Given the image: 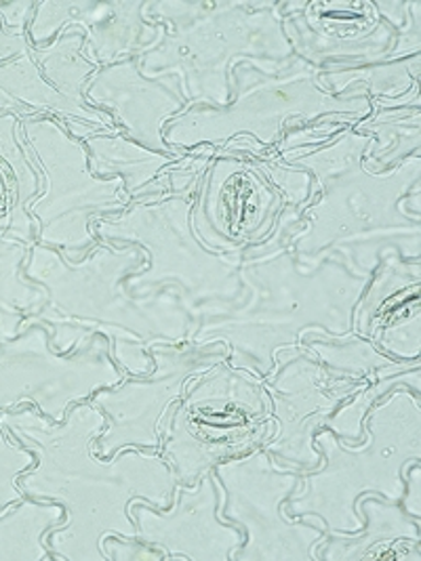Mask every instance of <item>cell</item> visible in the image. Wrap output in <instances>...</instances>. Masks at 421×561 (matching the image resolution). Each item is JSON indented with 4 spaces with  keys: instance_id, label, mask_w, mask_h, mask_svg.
<instances>
[{
    "instance_id": "obj_1",
    "label": "cell",
    "mask_w": 421,
    "mask_h": 561,
    "mask_svg": "<svg viewBox=\"0 0 421 561\" xmlns=\"http://www.w3.org/2000/svg\"><path fill=\"white\" fill-rule=\"evenodd\" d=\"M373 137L338 121L299 125L270 148L312 178V196L289 236L299 263L316 267L340 255L361 276H373L386 253L421 259V153L375 173L365 164Z\"/></svg>"
},
{
    "instance_id": "obj_2",
    "label": "cell",
    "mask_w": 421,
    "mask_h": 561,
    "mask_svg": "<svg viewBox=\"0 0 421 561\" xmlns=\"http://www.w3.org/2000/svg\"><path fill=\"white\" fill-rule=\"evenodd\" d=\"M0 427L36 459L18 480L24 496L66 511V522L45 536L53 560L107 561L105 536L137 538L133 501L157 510L173 505L178 480L160 453L129 448L112 459L95 455L105 416L91 402L72 407L64 423L26 404L0 412Z\"/></svg>"
},
{
    "instance_id": "obj_3",
    "label": "cell",
    "mask_w": 421,
    "mask_h": 561,
    "mask_svg": "<svg viewBox=\"0 0 421 561\" xmlns=\"http://www.w3.org/2000/svg\"><path fill=\"white\" fill-rule=\"evenodd\" d=\"M297 224H287L265 244L247 249L240 263L242 299L226 309L194 316L192 345L224 343L228 364L258 379L274 370V357L295 350L308 334L343 336L371 276L354 274L340 255L306 267L289 249Z\"/></svg>"
},
{
    "instance_id": "obj_4",
    "label": "cell",
    "mask_w": 421,
    "mask_h": 561,
    "mask_svg": "<svg viewBox=\"0 0 421 561\" xmlns=\"http://www.w3.org/2000/svg\"><path fill=\"white\" fill-rule=\"evenodd\" d=\"M146 263L148 256L135 244L100 242L79 263L34 244L24 276L47 290V304L32 318L49 329L52 345L61 354L104 334L127 377H144L155 368L152 347L187 343L196 327L175 290L135 297L125 288Z\"/></svg>"
},
{
    "instance_id": "obj_5",
    "label": "cell",
    "mask_w": 421,
    "mask_h": 561,
    "mask_svg": "<svg viewBox=\"0 0 421 561\" xmlns=\"http://www.w3.org/2000/svg\"><path fill=\"white\" fill-rule=\"evenodd\" d=\"M144 18L164 32L155 49L135 57L137 68L146 78H180L187 107H226L238 61L274 70L295 57L281 2H148Z\"/></svg>"
},
{
    "instance_id": "obj_6",
    "label": "cell",
    "mask_w": 421,
    "mask_h": 561,
    "mask_svg": "<svg viewBox=\"0 0 421 561\" xmlns=\"http://www.w3.org/2000/svg\"><path fill=\"white\" fill-rule=\"evenodd\" d=\"M365 439L356 446L329 430L318 432L316 450L322 465L299 476L285 505L289 517H316L327 535H354L363 528L356 503L377 494L400 503L405 469L421 460V398L400 387L384 396L365 419Z\"/></svg>"
},
{
    "instance_id": "obj_7",
    "label": "cell",
    "mask_w": 421,
    "mask_h": 561,
    "mask_svg": "<svg viewBox=\"0 0 421 561\" xmlns=\"http://www.w3.org/2000/svg\"><path fill=\"white\" fill-rule=\"evenodd\" d=\"M320 68L293 57L262 70L253 61H238L230 70L232 100L226 107L190 105L164 125V141L175 150L219 148L235 137H251L274 148L285 133L299 125L338 121L356 125L371 114V102L354 95L322 91Z\"/></svg>"
},
{
    "instance_id": "obj_8",
    "label": "cell",
    "mask_w": 421,
    "mask_h": 561,
    "mask_svg": "<svg viewBox=\"0 0 421 561\" xmlns=\"http://www.w3.org/2000/svg\"><path fill=\"white\" fill-rule=\"evenodd\" d=\"M196 190L162 201L132 203L121 215L93 224L100 242L135 244L148 256L146 267L125 280L132 295L144 297L171 288L192 318L201 311L235 306L244 295L240 282L244 253L210 251L194 231Z\"/></svg>"
},
{
    "instance_id": "obj_9",
    "label": "cell",
    "mask_w": 421,
    "mask_h": 561,
    "mask_svg": "<svg viewBox=\"0 0 421 561\" xmlns=\"http://www.w3.org/2000/svg\"><path fill=\"white\" fill-rule=\"evenodd\" d=\"M312 187L308 171L281 162L268 148H217L196 190L194 231L210 251L244 253L299 224Z\"/></svg>"
},
{
    "instance_id": "obj_10",
    "label": "cell",
    "mask_w": 421,
    "mask_h": 561,
    "mask_svg": "<svg viewBox=\"0 0 421 561\" xmlns=\"http://www.w3.org/2000/svg\"><path fill=\"white\" fill-rule=\"evenodd\" d=\"M270 432L272 407L263 379L221 359L171 407L158 453L178 484L194 485L217 465L263 448Z\"/></svg>"
},
{
    "instance_id": "obj_11",
    "label": "cell",
    "mask_w": 421,
    "mask_h": 561,
    "mask_svg": "<svg viewBox=\"0 0 421 561\" xmlns=\"http://www.w3.org/2000/svg\"><path fill=\"white\" fill-rule=\"evenodd\" d=\"M22 137L41 179V194L27 205L36 221V244L79 263L100 238L98 219L121 215L132 198L118 178H95L84 144L53 118H20Z\"/></svg>"
},
{
    "instance_id": "obj_12",
    "label": "cell",
    "mask_w": 421,
    "mask_h": 561,
    "mask_svg": "<svg viewBox=\"0 0 421 561\" xmlns=\"http://www.w3.org/2000/svg\"><path fill=\"white\" fill-rule=\"evenodd\" d=\"M27 24L4 26L0 18V112L53 118L80 141L114 133L104 112L84 102V87L100 68L87 57L82 34L66 30L36 47L27 38Z\"/></svg>"
},
{
    "instance_id": "obj_13",
    "label": "cell",
    "mask_w": 421,
    "mask_h": 561,
    "mask_svg": "<svg viewBox=\"0 0 421 561\" xmlns=\"http://www.w3.org/2000/svg\"><path fill=\"white\" fill-rule=\"evenodd\" d=\"M125 379L104 334L61 354L49 329L30 316L13 339L0 336V412L30 404L53 423H64L72 407Z\"/></svg>"
},
{
    "instance_id": "obj_14",
    "label": "cell",
    "mask_w": 421,
    "mask_h": 561,
    "mask_svg": "<svg viewBox=\"0 0 421 561\" xmlns=\"http://www.w3.org/2000/svg\"><path fill=\"white\" fill-rule=\"evenodd\" d=\"M210 473L224 490L219 517L244 533L232 561H318L316 547L329 536L325 524L285 513L299 471L278 467L268 450L258 448Z\"/></svg>"
},
{
    "instance_id": "obj_15",
    "label": "cell",
    "mask_w": 421,
    "mask_h": 561,
    "mask_svg": "<svg viewBox=\"0 0 421 561\" xmlns=\"http://www.w3.org/2000/svg\"><path fill=\"white\" fill-rule=\"evenodd\" d=\"M295 57L320 70L398 61L421 53V2L411 0L402 30L379 18L373 2H281Z\"/></svg>"
},
{
    "instance_id": "obj_16",
    "label": "cell",
    "mask_w": 421,
    "mask_h": 561,
    "mask_svg": "<svg viewBox=\"0 0 421 561\" xmlns=\"http://www.w3.org/2000/svg\"><path fill=\"white\" fill-rule=\"evenodd\" d=\"M152 373L127 377L123 383L100 389L89 402L105 416L104 432L93 450L112 459L123 450H160L167 414L184 398L187 385L213 364L228 359L224 343L213 345H157L150 350Z\"/></svg>"
},
{
    "instance_id": "obj_17",
    "label": "cell",
    "mask_w": 421,
    "mask_h": 561,
    "mask_svg": "<svg viewBox=\"0 0 421 561\" xmlns=\"http://www.w3.org/2000/svg\"><path fill=\"white\" fill-rule=\"evenodd\" d=\"M270 407L272 432L263 450L278 467L299 473L322 465L315 437L322 432L333 412L350 400L365 381L343 379L329 373L306 347L283 350L274 357V370L263 379Z\"/></svg>"
},
{
    "instance_id": "obj_18",
    "label": "cell",
    "mask_w": 421,
    "mask_h": 561,
    "mask_svg": "<svg viewBox=\"0 0 421 561\" xmlns=\"http://www.w3.org/2000/svg\"><path fill=\"white\" fill-rule=\"evenodd\" d=\"M224 490L213 473L194 485L178 484L173 505L157 510L133 501L129 513L137 540L160 549L171 561H232L244 542V533L219 517Z\"/></svg>"
},
{
    "instance_id": "obj_19",
    "label": "cell",
    "mask_w": 421,
    "mask_h": 561,
    "mask_svg": "<svg viewBox=\"0 0 421 561\" xmlns=\"http://www.w3.org/2000/svg\"><path fill=\"white\" fill-rule=\"evenodd\" d=\"M148 0L137 2H36L27 38L36 47L49 45L59 32L75 30L84 38V53L98 66H114L155 49L162 24L144 18Z\"/></svg>"
},
{
    "instance_id": "obj_20",
    "label": "cell",
    "mask_w": 421,
    "mask_h": 561,
    "mask_svg": "<svg viewBox=\"0 0 421 561\" xmlns=\"http://www.w3.org/2000/svg\"><path fill=\"white\" fill-rule=\"evenodd\" d=\"M84 102L104 112L127 139L157 152L175 150L164 141V125L187 107L180 78H146L137 59L100 68L84 87Z\"/></svg>"
},
{
    "instance_id": "obj_21",
    "label": "cell",
    "mask_w": 421,
    "mask_h": 561,
    "mask_svg": "<svg viewBox=\"0 0 421 561\" xmlns=\"http://www.w3.org/2000/svg\"><path fill=\"white\" fill-rule=\"evenodd\" d=\"M95 178H118L132 203L162 201L198 187L217 148L157 152L137 146L123 133H98L82 141Z\"/></svg>"
},
{
    "instance_id": "obj_22",
    "label": "cell",
    "mask_w": 421,
    "mask_h": 561,
    "mask_svg": "<svg viewBox=\"0 0 421 561\" xmlns=\"http://www.w3.org/2000/svg\"><path fill=\"white\" fill-rule=\"evenodd\" d=\"M352 332L396 359H421V259L382 256L354 307Z\"/></svg>"
},
{
    "instance_id": "obj_23",
    "label": "cell",
    "mask_w": 421,
    "mask_h": 561,
    "mask_svg": "<svg viewBox=\"0 0 421 561\" xmlns=\"http://www.w3.org/2000/svg\"><path fill=\"white\" fill-rule=\"evenodd\" d=\"M363 528L354 535H329L318 547V561H421V522L411 519L400 503L365 494L356 503Z\"/></svg>"
},
{
    "instance_id": "obj_24",
    "label": "cell",
    "mask_w": 421,
    "mask_h": 561,
    "mask_svg": "<svg viewBox=\"0 0 421 561\" xmlns=\"http://www.w3.org/2000/svg\"><path fill=\"white\" fill-rule=\"evenodd\" d=\"M43 179L27 152L20 118L0 112V236L36 244V221L27 205L41 194Z\"/></svg>"
},
{
    "instance_id": "obj_25",
    "label": "cell",
    "mask_w": 421,
    "mask_h": 561,
    "mask_svg": "<svg viewBox=\"0 0 421 561\" xmlns=\"http://www.w3.org/2000/svg\"><path fill=\"white\" fill-rule=\"evenodd\" d=\"M301 347L315 354L322 362V366L335 377L365 381V383L390 379L396 375L409 373L411 368L421 364V359L405 362V359L388 356L379 352L368 339L359 336L356 332H348L343 336L308 334L301 341Z\"/></svg>"
},
{
    "instance_id": "obj_26",
    "label": "cell",
    "mask_w": 421,
    "mask_h": 561,
    "mask_svg": "<svg viewBox=\"0 0 421 561\" xmlns=\"http://www.w3.org/2000/svg\"><path fill=\"white\" fill-rule=\"evenodd\" d=\"M352 128L373 137V146L365 153L368 169L375 173L390 171L409 156L421 153V100L395 107L371 105L367 118Z\"/></svg>"
},
{
    "instance_id": "obj_27",
    "label": "cell",
    "mask_w": 421,
    "mask_h": 561,
    "mask_svg": "<svg viewBox=\"0 0 421 561\" xmlns=\"http://www.w3.org/2000/svg\"><path fill=\"white\" fill-rule=\"evenodd\" d=\"M66 522L59 503L22 499L0 511V561H49L45 536Z\"/></svg>"
},
{
    "instance_id": "obj_28",
    "label": "cell",
    "mask_w": 421,
    "mask_h": 561,
    "mask_svg": "<svg viewBox=\"0 0 421 561\" xmlns=\"http://www.w3.org/2000/svg\"><path fill=\"white\" fill-rule=\"evenodd\" d=\"M421 53L398 61L345 70H320L318 82L331 95H354L368 102L400 100L420 87Z\"/></svg>"
},
{
    "instance_id": "obj_29",
    "label": "cell",
    "mask_w": 421,
    "mask_h": 561,
    "mask_svg": "<svg viewBox=\"0 0 421 561\" xmlns=\"http://www.w3.org/2000/svg\"><path fill=\"white\" fill-rule=\"evenodd\" d=\"M30 249L22 240L0 236V336L7 339L47 304V290L24 276Z\"/></svg>"
},
{
    "instance_id": "obj_30",
    "label": "cell",
    "mask_w": 421,
    "mask_h": 561,
    "mask_svg": "<svg viewBox=\"0 0 421 561\" xmlns=\"http://www.w3.org/2000/svg\"><path fill=\"white\" fill-rule=\"evenodd\" d=\"M400 387L411 389L416 396L421 398V364L411 368L409 373L361 387L350 400H345L342 407L333 412V416L329 419L325 430L333 432L350 446L361 444L365 439L363 427H365L368 410L373 409L384 396H388L392 389H400Z\"/></svg>"
},
{
    "instance_id": "obj_31",
    "label": "cell",
    "mask_w": 421,
    "mask_h": 561,
    "mask_svg": "<svg viewBox=\"0 0 421 561\" xmlns=\"http://www.w3.org/2000/svg\"><path fill=\"white\" fill-rule=\"evenodd\" d=\"M34 455L0 427V511L26 499L20 476L34 465Z\"/></svg>"
},
{
    "instance_id": "obj_32",
    "label": "cell",
    "mask_w": 421,
    "mask_h": 561,
    "mask_svg": "<svg viewBox=\"0 0 421 561\" xmlns=\"http://www.w3.org/2000/svg\"><path fill=\"white\" fill-rule=\"evenodd\" d=\"M104 551L107 561H171L160 549L125 536H105Z\"/></svg>"
},
{
    "instance_id": "obj_33",
    "label": "cell",
    "mask_w": 421,
    "mask_h": 561,
    "mask_svg": "<svg viewBox=\"0 0 421 561\" xmlns=\"http://www.w3.org/2000/svg\"><path fill=\"white\" fill-rule=\"evenodd\" d=\"M402 478H405V492L400 499V507L411 519L421 522V460L411 462L405 469Z\"/></svg>"
}]
</instances>
